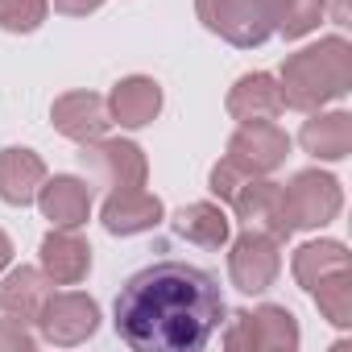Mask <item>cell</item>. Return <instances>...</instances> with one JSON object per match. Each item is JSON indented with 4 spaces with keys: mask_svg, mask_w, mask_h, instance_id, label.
<instances>
[{
    "mask_svg": "<svg viewBox=\"0 0 352 352\" xmlns=\"http://www.w3.org/2000/svg\"><path fill=\"white\" fill-rule=\"evenodd\" d=\"M112 323L133 352H199L224 323V294L199 265L157 261L120 286Z\"/></svg>",
    "mask_w": 352,
    "mask_h": 352,
    "instance_id": "1",
    "label": "cell"
},
{
    "mask_svg": "<svg viewBox=\"0 0 352 352\" xmlns=\"http://www.w3.org/2000/svg\"><path fill=\"white\" fill-rule=\"evenodd\" d=\"M286 108L298 112H319L323 104L348 96L352 87V46L344 38H323L282 63L278 75Z\"/></svg>",
    "mask_w": 352,
    "mask_h": 352,
    "instance_id": "2",
    "label": "cell"
},
{
    "mask_svg": "<svg viewBox=\"0 0 352 352\" xmlns=\"http://www.w3.org/2000/svg\"><path fill=\"white\" fill-rule=\"evenodd\" d=\"M298 344H302L298 319L278 302H265L257 311H236L224 331V348L232 352H294Z\"/></svg>",
    "mask_w": 352,
    "mask_h": 352,
    "instance_id": "3",
    "label": "cell"
},
{
    "mask_svg": "<svg viewBox=\"0 0 352 352\" xmlns=\"http://www.w3.org/2000/svg\"><path fill=\"white\" fill-rule=\"evenodd\" d=\"M340 208H344V191L323 170H298L282 187V216H286L290 232L323 228V224H331L340 216Z\"/></svg>",
    "mask_w": 352,
    "mask_h": 352,
    "instance_id": "4",
    "label": "cell"
},
{
    "mask_svg": "<svg viewBox=\"0 0 352 352\" xmlns=\"http://www.w3.org/2000/svg\"><path fill=\"white\" fill-rule=\"evenodd\" d=\"M79 166H83V174H87L91 183H100L108 191L145 187V174H149V162H145L141 145L120 141V137H108V133L79 145Z\"/></svg>",
    "mask_w": 352,
    "mask_h": 352,
    "instance_id": "5",
    "label": "cell"
},
{
    "mask_svg": "<svg viewBox=\"0 0 352 352\" xmlns=\"http://www.w3.org/2000/svg\"><path fill=\"white\" fill-rule=\"evenodd\" d=\"M195 13L212 34H220L224 42H232L241 50H253V46L270 42V34H274L265 0H195Z\"/></svg>",
    "mask_w": 352,
    "mask_h": 352,
    "instance_id": "6",
    "label": "cell"
},
{
    "mask_svg": "<svg viewBox=\"0 0 352 352\" xmlns=\"http://www.w3.org/2000/svg\"><path fill=\"white\" fill-rule=\"evenodd\" d=\"M282 241H274L270 232H257V228H245L232 249H228V278L241 294H261L278 282V270H282Z\"/></svg>",
    "mask_w": 352,
    "mask_h": 352,
    "instance_id": "7",
    "label": "cell"
},
{
    "mask_svg": "<svg viewBox=\"0 0 352 352\" xmlns=\"http://www.w3.org/2000/svg\"><path fill=\"white\" fill-rule=\"evenodd\" d=\"M38 327H42V340H50L58 348H75V344L96 336L100 307H96V298H87L79 290H63V294L46 298V307L38 315Z\"/></svg>",
    "mask_w": 352,
    "mask_h": 352,
    "instance_id": "8",
    "label": "cell"
},
{
    "mask_svg": "<svg viewBox=\"0 0 352 352\" xmlns=\"http://www.w3.org/2000/svg\"><path fill=\"white\" fill-rule=\"evenodd\" d=\"M245 174H274L286 157H290V137L274 124V120H253V124H241L232 137H228V153Z\"/></svg>",
    "mask_w": 352,
    "mask_h": 352,
    "instance_id": "9",
    "label": "cell"
},
{
    "mask_svg": "<svg viewBox=\"0 0 352 352\" xmlns=\"http://www.w3.org/2000/svg\"><path fill=\"white\" fill-rule=\"evenodd\" d=\"M100 220L112 236H137V232H153L166 220V208L157 195H149L141 187H120V191H108Z\"/></svg>",
    "mask_w": 352,
    "mask_h": 352,
    "instance_id": "10",
    "label": "cell"
},
{
    "mask_svg": "<svg viewBox=\"0 0 352 352\" xmlns=\"http://www.w3.org/2000/svg\"><path fill=\"white\" fill-rule=\"evenodd\" d=\"M50 124H54L63 137L79 141V145H83V141H96V137H104V133L112 129L108 100L96 96V91H67V96L54 100V108H50Z\"/></svg>",
    "mask_w": 352,
    "mask_h": 352,
    "instance_id": "11",
    "label": "cell"
},
{
    "mask_svg": "<svg viewBox=\"0 0 352 352\" xmlns=\"http://www.w3.org/2000/svg\"><path fill=\"white\" fill-rule=\"evenodd\" d=\"M232 208H236V220L245 228H257V232H270L274 241H286L290 228H286V216H282V187L270 183L265 174L249 179L236 195H232Z\"/></svg>",
    "mask_w": 352,
    "mask_h": 352,
    "instance_id": "12",
    "label": "cell"
},
{
    "mask_svg": "<svg viewBox=\"0 0 352 352\" xmlns=\"http://www.w3.org/2000/svg\"><path fill=\"white\" fill-rule=\"evenodd\" d=\"M91 270V245L75 228H50L42 236V274L50 286H79Z\"/></svg>",
    "mask_w": 352,
    "mask_h": 352,
    "instance_id": "13",
    "label": "cell"
},
{
    "mask_svg": "<svg viewBox=\"0 0 352 352\" xmlns=\"http://www.w3.org/2000/svg\"><path fill=\"white\" fill-rule=\"evenodd\" d=\"M38 208L54 228H83L91 216V187L75 174H54L38 187Z\"/></svg>",
    "mask_w": 352,
    "mask_h": 352,
    "instance_id": "14",
    "label": "cell"
},
{
    "mask_svg": "<svg viewBox=\"0 0 352 352\" xmlns=\"http://www.w3.org/2000/svg\"><path fill=\"white\" fill-rule=\"evenodd\" d=\"M286 112V100H282V87L270 71H253V75H241L236 87L228 91V116L241 120V124H253V120H278Z\"/></svg>",
    "mask_w": 352,
    "mask_h": 352,
    "instance_id": "15",
    "label": "cell"
},
{
    "mask_svg": "<svg viewBox=\"0 0 352 352\" xmlns=\"http://www.w3.org/2000/svg\"><path fill=\"white\" fill-rule=\"evenodd\" d=\"M157 112H162V87L149 75H129L108 96V116L120 129H145L157 120Z\"/></svg>",
    "mask_w": 352,
    "mask_h": 352,
    "instance_id": "16",
    "label": "cell"
},
{
    "mask_svg": "<svg viewBox=\"0 0 352 352\" xmlns=\"http://www.w3.org/2000/svg\"><path fill=\"white\" fill-rule=\"evenodd\" d=\"M46 183V162L34 149H0V199L9 208H25L38 199V187Z\"/></svg>",
    "mask_w": 352,
    "mask_h": 352,
    "instance_id": "17",
    "label": "cell"
},
{
    "mask_svg": "<svg viewBox=\"0 0 352 352\" xmlns=\"http://www.w3.org/2000/svg\"><path fill=\"white\" fill-rule=\"evenodd\" d=\"M46 298H50V278L42 270H34V265H17L13 274H5V282H0V311L9 319L38 323Z\"/></svg>",
    "mask_w": 352,
    "mask_h": 352,
    "instance_id": "18",
    "label": "cell"
},
{
    "mask_svg": "<svg viewBox=\"0 0 352 352\" xmlns=\"http://www.w3.org/2000/svg\"><path fill=\"white\" fill-rule=\"evenodd\" d=\"M298 145L319 162H344L352 153V116L348 112H311L298 129Z\"/></svg>",
    "mask_w": 352,
    "mask_h": 352,
    "instance_id": "19",
    "label": "cell"
},
{
    "mask_svg": "<svg viewBox=\"0 0 352 352\" xmlns=\"http://www.w3.org/2000/svg\"><path fill=\"white\" fill-rule=\"evenodd\" d=\"M174 232H179L187 245H199V249H224L228 245V232H232V220L220 204H187L179 216H174Z\"/></svg>",
    "mask_w": 352,
    "mask_h": 352,
    "instance_id": "20",
    "label": "cell"
},
{
    "mask_svg": "<svg viewBox=\"0 0 352 352\" xmlns=\"http://www.w3.org/2000/svg\"><path fill=\"white\" fill-rule=\"evenodd\" d=\"M344 265H348V249L340 241H307L302 249H294V261H290L294 282L302 290H311L319 278H327V274H336Z\"/></svg>",
    "mask_w": 352,
    "mask_h": 352,
    "instance_id": "21",
    "label": "cell"
},
{
    "mask_svg": "<svg viewBox=\"0 0 352 352\" xmlns=\"http://www.w3.org/2000/svg\"><path fill=\"white\" fill-rule=\"evenodd\" d=\"M323 9H327V0H265L270 25H274V34H282L286 42L307 38V34L319 25Z\"/></svg>",
    "mask_w": 352,
    "mask_h": 352,
    "instance_id": "22",
    "label": "cell"
},
{
    "mask_svg": "<svg viewBox=\"0 0 352 352\" xmlns=\"http://www.w3.org/2000/svg\"><path fill=\"white\" fill-rule=\"evenodd\" d=\"M307 294L315 298V307L323 311L327 323H336V327L352 323V270L348 265L336 270V274H327V278H319Z\"/></svg>",
    "mask_w": 352,
    "mask_h": 352,
    "instance_id": "23",
    "label": "cell"
},
{
    "mask_svg": "<svg viewBox=\"0 0 352 352\" xmlns=\"http://www.w3.org/2000/svg\"><path fill=\"white\" fill-rule=\"evenodd\" d=\"M46 13H50V0H0V30L34 34V30H42Z\"/></svg>",
    "mask_w": 352,
    "mask_h": 352,
    "instance_id": "24",
    "label": "cell"
},
{
    "mask_svg": "<svg viewBox=\"0 0 352 352\" xmlns=\"http://www.w3.org/2000/svg\"><path fill=\"white\" fill-rule=\"evenodd\" d=\"M249 179H253V174H245V170H241L232 157H220V162L212 166V179H208V183H212V195H216V199L232 204V195H236V191H241Z\"/></svg>",
    "mask_w": 352,
    "mask_h": 352,
    "instance_id": "25",
    "label": "cell"
},
{
    "mask_svg": "<svg viewBox=\"0 0 352 352\" xmlns=\"http://www.w3.org/2000/svg\"><path fill=\"white\" fill-rule=\"evenodd\" d=\"M0 352H34V336H30V323L21 319H0Z\"/></svg>",
    "mask_w": 352,
    "mask_h": 352,
    "instance_id": "26",
    "label": "cell"
},
{
    "mask_svg": "<svg viewBox=\"0 0 352 352\" xmlns=\"http://www.w3.org/2000/svg\"><path fill=\"white\" fill-rule=\"evenodd\" d=\"M50 5L63 13V17H87V13H96L104 0H50Z\"/></svg>",
    "mask_w": 352,
    "mask_h": 352,
    "instance_id": "27",
    "label": "cell"
},
{
    "mask_svg": "<svg viewBox=\"0 0 352 352\" xmlns=\"http://www.w3.org/2000/svg\"><path fill=\"white\" fill-rule=\"evenodd\" d=\"M13 261V241H9V232L0 228V274H5V265Z\"/></svg>",
    "mask_w": 352,
    "mask_h": 352,
    "instance_id": "28",
    "label": "cell"
},
{
    "mask_svg": "<svg viewBox=\"0 0 352 352\" xmlns=\"http://www.w3.org/2000/svg\"><path fill=\"white\" fill-rule=\"evenodd\" d=\"M331 21L336 25H348V0H331Z\"/></svg>",
    "mask_w": 352,
    "mask_h": 352,
    "instance_id": "29",
    "label": "cell"
}]
</instances>
